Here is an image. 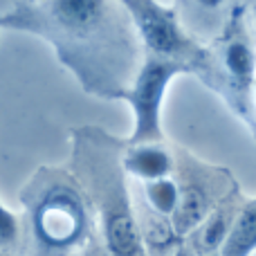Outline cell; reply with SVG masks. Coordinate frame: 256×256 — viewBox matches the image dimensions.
<instances>
[{"mask_svg":"<svg viewBox=\"0 0 256 256\" xmlns=\"http://www.w3.org/2000/svg\"><path fill=\"white\" fill-rule=\"evenodd\" d=\"M106 240L112 256H135L137 248H140V232H137L135 220L126 209L108 216Z\"/></svg>","mask_w":256,"mask_h":256,"instance_id":"cell-6","label":"cell"},{"mask_svg":"<svg viewBox=\"0 0 256 256\" xmlns=\"http://www.w3.org/2000/svg\"><path fill=\"white\" fill-rule=\"evenodd\" d=\"M230 218H227V214H216V216H212L207 220V225H204L202 234H200V250H202V254L212 256L216 252L218 248H222L227 240V236H230Z\"/></svg>","mask_w":256,"mask_h":256,"instance_id":"cell-10","label":"cell"},{"mask_svg":"<svg viewBox=\"0 0 256 256\" xmlns=\"http://www.w3.org/2000/svg\"><path fill=\"white\" fill-rule=\"evenodd\" d=\"M16 234H18L16 218H14L12 212H9V209H4L2 202H0V245L12 243V240L16 238Z\"/></svg>","mask_w":256,"mask_h":256,"instance_id":"cell-11","label":"cell"},{"mask_svg":"<svg viewBox=\"0 0 256 256\" xmlns=\"http://www.w3.org/2000/svg\"><path fill=\"white\" fill-rule=\"evenodd\" d=\"M207 214V200H204L202 191L189 186L180 194V202H178L176 212H173V225H176L178 234H186L191 232L196 225L204 220Z\"/></svg>","mask_w":256,"mask_h":256,"instance_id":"cell-8","label":"cell"},{"mask_svg":"<svg viewBox=\"0 0 256 256\" xmlns=\"http://www.w3.org/2000/svg\"><path fill=\"white\" fill-rule=\"evenodd\" d=\"M254 9H256V7H254Z\"/></svg>","mask_w":256,"mask_h":256,"instance_id":"cell-13","label":"cell"},{"mask_svg":"<svg viewBox=\"0 0 256 256\" xmlns=\"http://www.w3.org/2000/svg\"><path fill=\"white\" fill-rule=\"evenodd\" d=\"M176 256H191V254H186V252H178Z\"/></svg>","mask_w":256,"mask_h":256,"instance_id":"cell-12","label":"cell"},{"mask_svg":"<svg viewBox=\"0 0 256 256\" xmlns=\"http://www.w3.org/2000/svg\"><path fill=\"white\" fill-rule=\"evenodd\" d=\"M36 232L52 248L72 245L86 227V214L79 198L68 191L50 194L36 209Z\"/></svg>","mask_w":256,"mask_h":256,"instance_id":"cell-3","label":"cell"},{"mask_svg":"<svg viewBox=\"0 0 256 256\" xmlns=\"http://www.w3.org/2000/svg\"><path fill=\"white\" fill-rule=\"evenodd\" d=\"M182 70H184V66L178 61L150 58L140 70L135 86L130 90L115 94V97L130 104L132 115H135V128H132V137H130L132 146L150 144V142L162 137L160 112H162L164 94H166L171 79Z\"/></svg>","mask_w":256,"mask_h":256,"instance_id":"cell-1","label":"cell"},{"mask_svg":"<svg viewBox=\"0 0 256 256\" xmlns=\"http://www.w3.org/2000/svg\"><path fill=\"white\" fill-rule=\"evenodd\" d=\"M256 250V200L245 204L222 245V256H250Z\"/></svg>","mask_w":256,"mask_h":256,"instance_id":"cell-7","label":"cell"},{"mask_svg":"<svg viewBox=\"0 0 256 256\" xmlns=\"http://www.w3.org/2000/svg\"><path fill=\"white\" fill-rule=\"evenodd\" d=\"M146 198H148L150 207L162 216H173L178 202H180V191H178L176 182L164 178V180L146 182Z\"/></svg>","mask_w":256,"mask_h":256,"instance_id":"cell-9","label":"cell"},{"mask_svg":"<svg viewBox=\"0 0 256 256\" xmlns=\"http://www.w3.org/2000/svg\"><path fill=\"white\" fill-rule=\"evenodd\" d=\"M124 166L130 176L144 182L164 180L171 171V158L158 144H137L128 150L124 158Z\"/></svg>","mask_w":256,"mask_h":256,"instance_id":"cell-4","label":"cell"},{"mask_svg":"<svg viewBox=\"0 0 256 256\" xmlns=\"http://www.w3.org/2000/svg\"><path fill=\"white\" fill-rule=\"evenodd\" d=\"M212 256H214V254H212Z\"/></svg>","mask_w":256,"mask_h":256,"instance_id":"cell-14","label":"cell"},{"mask_svg":"<svg viewBox=\"0 0 256 256\" xmlns=\"http://www.w3.org/2000/svg\"><path fill=\"white\" fill-rule=\"evenodd\" d=\"M124 9L130 12L146 48L164 61H176V56L184 50L186 40L178 30L173 14L162 4L148 0H126Z\"/></svg>","mask_w":256,"mask_h":256,"instance_id":"cell-2","label":"cell"},{"mask_svg":"<svg viewBox=\"0 0 256 256\" xmlns=\"http://www.w3.org/2000/svg\"><path fill=\"white\" fill-rule=\"evenodd\" d=\"M222 66L236 90L248 92L254 79V54L245 38H232L222 50Z\"/></svg>","mask_w":256,"mask_h":256,"instance_id":"cell-5","label":"cell"}]
</instances>
